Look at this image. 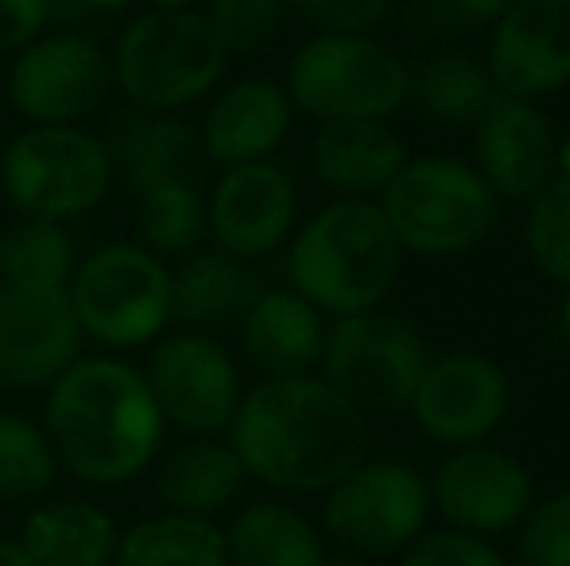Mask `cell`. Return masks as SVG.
I'll use <instances>...</instances> for the list:
<instances>
[{
    "instance_id": "7402d4cb",
    "label": "cell",
    "mask_w": 570,
    "mask_h": 566,
    "mask_svg": "<svg viewBox=\"0 0 570 566\" xmlns=\"http://www.w3.org/2000/svg\"><path fill=\"white\" fill-rule=\"evenodd\" d=\"M323 310H315L292 287L261 291L245 310V354L268 380L307 377L311 365L323 357Z\"/></svg>"
},
{
    "instance_id": "8992f818",
    "label": "cell",
    "mask_w": 570,
    "mask_h": 566,
    "mask_svg": "<svg viewBox=\"0 0 570 566\" xmlns=\"http://www.w3.org/2000/svg\"><path fill=\"white\" fill-rule=\"evenodd\" d=\"M117 171L106 140L78 125H31L0 156V190L23 218L70 221L109 195Z\"/></svg>"
},
{
    "instance_id": "d590c367",
    "label": "cell",
    "mask_w": 570,
    "mask_h": 566,
    "mask_svg": "<svg viewBox=\"0 0 570 566\" xmlns=\"http://www.w3.org/2000/svg\"><path fill=\"white\" fill-rule=\"evenodd\" d=\"M287 8L323 28V36H365L389 16L392 0H287Z\"/></svg>"
},
{
    "instance_id": "6da1fadb",
    "label": "cell",
    "mask_w": 570,
    "mask_h": 566,
    "mask_svg": "<svg viewBox=\"0 0 570 566\" xmlns=\"http://www.w3.org/2000/svg\"><path fill=\"white\" fill-rule=\"evenodd\" d=\"M229 446L245 474L284 493H326L365 461V411L323 377L264 380L240 396Z\"/></svg>"
},
{
    "instance_id": "30bf717a",
    "label": "cell",
    "mask_w": 570,
    "mask_h": 566,
    "mask_svg": "<svg viewBox=\"0 0 570 566\" xmlns=\"http://www.w3.org/2000/svg\"><path fill=\"white\" fill-rule=\"evenodd\" d=\"M431 485L400 461H361L334 489H326L323 524L345 552L361 559L404 552L423 532Z\"/></svg>"
},
{
    "instance_id": "3957f363",
    "label": "cell",
    "mask_w": 570,
    "mask_h": 566,
    "mask_svg": "<svg viewBox=\"0 0 570 566\" xmlns=\"http://www.w3.org/2000/svg\"><path fill=\"white\" fill-rule=\"evenodd\" d=\"M400 272V241L381 206L338 198L318 210L287 249V280L315 310L365 315L381 307Z\"/></svg>"
},
{
    "instance_id": "d6a6232c",
    "label": "cell",
    "mask_w": 570,
    "mask_h": 566,
    "mask_svg": "<svg viewBox=\"0 0 570 566\" xmlns=\"http://www.w3.org/2000/svg\"><path fill=\"white\" fill-rule=\"evenodd\" d=\"M287 0H210L206 23L226 47V54H253L276 39Z\"/></svg>"
},
{
    "instance_id": "ac0fdd59",
    "label": "cell",
    "mask_w": 570,
    "mask_h": 566,
    "mask_svg": "<svg viewBox=\"0 0 570 566\" xmlns=\"http://www.w3.org/2000/svg\"><path fill=\"white\" fill-rule=\"evenodd\" d=\"M478 167L501 198H532L556 179L559 140L551 121L520 98H497L478 121Z\"/></svg>"
},
{
    "instance_id": "44dd1931",
    "label": "cell",
    "mask_w": 570,
    "mask_h": 566,
    "mask_svg": "<svg viewBox=\"0 0 570 566\" xmlns=\"http://www.w3.org/2000/svg\"><path fill=\"white\" fill-rule=\"evenodd\" d=\"M404 163V140L384 121H326L311 140V171L342 198L381 195Z\"/></svg>"
},
{
    "instance_id": "4fadbf2b",
    "label": "cell",
    "mask_w": 570,
    "mask_h": 566,
    "mask_svg": "<svg viewBox=\"0 0 570 566\" xmlns=\"http://www.w3.org/2000/svg\"><path fill=\"white\" fill-rule=\"evenodd\" d=\"M82 326L67 287H0V380L51 385L78 361Z\"/></svg>"
},
{
    "instance_id": "e0dca14e",
    "label": "cell",
    "mask_w": 570,
    "mask_h": 566,
    "mask_svg": "<svg viewBox=\"0 0 570 566\" xmlns=\"http://www.w3.org/2000/svg\"><path fill=\"white\" fill-rule=\"evenodd\" d=\"M509 411V377L489 357L451 354L428 361L412 396L415 424L451 446H478Z\"/></svg>"
},
{
    "instance_id": "7c38bea8",
    "label": "cell",
    "mask_w": 570,
    "mask_h": 566,
    "mask_svg": "<svg viewBox=\"0 0 570 566\" xmlns=\"http://www.w3.org/2000/svg\"><path fill=\"white\" fill-rule=\"evenodd\" d=\"M144 377H148L164 424L183 427L195 438L222 435L237 416V365L218 341L198 330H183L159 341Z\"/></svg>"
},
{
    "instance_id": "ab89813d",
    "label": "cell",
    "mask_w": 570,
    "mask_h": 566,
    "mask_svg": "<svg viewBox=\"0 0 570 566\" xmlns=\"http://www.w3.org/2000/svg\"><path fill=\"white\" fill-rule=\"evenodd\" d=\"M323 566H365L361 563V555H353V552H342V555H326Z\"/></svg>"
},
{
    "instance_id": "836d02e7",
    "label": "cell",
    "mask_w": 570,
    "mask_h": 566,
    "mask_svg": "<svg viewBox=\"0 0 570 566\" xmlns=\"http://www.w3.org/2000/svg\"><path fill=\"white\" fill-rule=\"evenodd\" d=\"M520 563L524 566H570V493H556L528 508L520 528Z\"/></svg>"
},
{
    "instance_id": "7bdbcfd3",
    "label": "cell",
    "mask_w": 570,
    "mask_h": 566,
    "mask_svg": "<svg viewBox=\"0 0 570 566\" xmlns=\"http://www.w3.org/2000/svg\"><path fill=\"white\" fill-rule=\"evenodd\" d=\"M559 330H563V338L570 341V284H567V295H563V307H559Z\"/></svg>"
},
{
    "instance_id": "5b68a950",
    "label": "cell",
    "mask_w": 570,
    "mask_h": 566,
    "mask_svg": "<svg viewBox=\"0 0 570 566\" xmlns=\"http://www.w3.org/2000/svg\"><path fill=\"white\" fill-rule=\"evenodd\" d=\"M400 249L423 257H458L485 241L497 226V195L473 167L458 159H407L381 190Z\"/></svg>"
},
{
    "instance_id": "83f0119b",
    "label": "cell",
    "mask_w": 570,
    "mask_h": 566,
    "mask_svg": "<svg viewBox=\"0 0 570 566\" xmlns=\"http://www.w3.org/2000/svg\"><path fill=\"white\" fill-rule=\"evenodd\" d=\"M407 98H415V106L439 125H478L501 98V90L493 86L485 62L465 51H446L435 54L420 75H412Z\"/></svg>"
},
{
    "instance_id": "d4e9b609",
    "label": "cell",
    "mask_w": 570,
    "mask_h": 566,
    "mask_svg": "<svg viewBox=\"0 0 570 566\" xmlns=\"http://www.w3.org/2000/svg\"><path fill=\"white\" fill-rule=\"evenodd\" d=\"M20 544L39 566H109L117 559V528L86 500H55L28 516Z\"/></svg>"
},
{
    "instance_id": "603a6c76",
    "label": "cell",
    "mask_w": 570,
    "mask_h": 566,
    "mask_svg": "<svg viewBox=\"0 0 570 566\" xmlns=\"http://www.w3.org/2000/svg\"><path fill=\"white\" fill-rule=\"evenodd\" d=\"M261 295L245 260H233L222 249H198L171 272V322L190 330H210L245 315Z\"/></svg>"
},
{
    "instance_id": "f35d334b",
    "label": "cell",
    "mask_w": 570,
    "mask_h": 566,
    "mask_svg": "<svg viewBox=\"0 0 570 566\" xmlns=\"http://www.w3.org/2000/svg\"><path fill=\"white\" fill-rule=\"evenodd\" d=\"M0 566H39L20 539H0Z\"/></svg>"
},
{
    "instance_id": "8d00e7d4",
    "label": "cell",
    "mask_w": 570,
    "mask_h": 566,
    "mask_svg": "<svg viewBox=\"0 0 570 566\" xmlns=\"http://www.w3.org/2000/svg\"><path fill=\"white\" fill-rule=\"evenodd\" d=\"M47 31V0H0V54H20Z\"/></svg>"
},
{
    "instance_id": "ba28073f",
    "label": "cell",
    "mask_w": 570,
    "mask_h": 566,
    "mask_svg": "<svg viewBox=\"0 0 570 566\" xmlns=\"http://www.w3.org/2000/svg\"><path fill=\"white\" fill-rule=\"evenodd\" d=\"M82 338L109 349L148 346L171 322V272L144 245H106L75 268L67 284Z\"/></svg>"
},
{
    "instance_id": "2e32d148",
    "label": "cell",
    "mask_w": 570,
    "mask_h": 566,
    "mask_svg": "<svg viewBox=\"0 0 570 566\" xmlns=\"http://www.w3.org/2000/svg\"><path fill=\"white\" fill-rule=\"evenodd\" d=\"M532 474L512 454L493 446H462L439 466L431 500L454 532L497 536L517 528L532 508Z\"/></svg>"
},
{
    "instance_id": "7a4b0ae2",
    "label": "cell",
    "mask_w": 570,
    "mask_h": 566,
    "mask_svg": "<svg viewBox=\"0 0 570 566\" xmlns=\"http://www.w3.org/2000/svg\"><path fill=\"white\" fill-rule=\"evenodd\" d=\"M164 427L148 377L117 357H78L47 393L43 430L78 481L120 485L144 474Z\"/></svg>"
},
{
    "instance_id": "ee69618b",
    "label": "cell",
    "mask_w": 570,
    "mask_h": 566,
    "mask_svg": "<svg viewBox=\"0 0 570 566\" xmlns=\"http://www.w3.org/2000/svg\"><path fill=\"white\" fill-rule=\"evenodd\" d=\"M159 8H190V0H159Z\"/></svg>"
},
{
    "instance_id": "60d3db41",
    "label": "cell",
    "mask_w": 570,
    "mask_h": 566,
    "mask_svg": "<svg viewBox=\"0 0 570 566\" xmlns=\"http://www.w3.org/2000/svg\"><path fill=\"white\" fill-rule=\"evenodd\" d=\"M559 179L570 182V132H567V140L559 143Z\"/></svg>"
},
{
    "instance_id": "52a82bcc",
    "label": "cell",
    "mask_w": 570,
    "mask_h": 566,
    "mask_svg": "<svg viewBox=\"0 0 570 566\" xmlns=\"http://www.w3.org/2000/svg\"><path fill=\"white\" fill-rule=\"evenodd\" d=\"M412 93V70L368 36H315L287 67V98L318 121H384Z\"/></svg>"
},
{
    "instance_id": "4316f807",
    "label": "cell",
    "mask_w": 570,
    "mask_h": 566,
    "mask_svg": "<svg viewBox=\"0 0 570 566\" xmlns=\"http://www.w3.org/2000/svg\"><path fill=\"white\" fill-rule=\"evenodd\" d=\"M117 566H229L226 532L198 516H151L120 536Z\"/></svg>"
},
{
    "instance_id": "5bb4252c",
    "label": "cell",
    "mask_w": 570,
    "mask_h": 566,
    "mask_svg": "<svg viewBox=\"0 0 570 566\" xmlns=\"http://www.w3.org/2000/svg\"><path fill=\"white\" fill-rule=\"evenodd\" d=\"M299 214V195L272 159L229 167L206 202V229L233 260H261L287 245Z\"/></svg>"
},
{
    "instance_id": "b9f144b4",
    "label": "cell",
    "mask_w": 570,
    "mask_h": 566,
    "mask_svg": "<svg viewBox=\"0 0 570 566\" xmlns=\"http://www.w3.org/2000/svg\"><path fill=\"white\" fill-rule=\"evenodd\" d=\"M86 4L94 8V12H101V16H114L117 8H125L128 0H86Z\"/></svg>"
},
{
    "instance_id": "1f68e13d",
    "label": "cell",
    "mask_w": 570,
    "mask_h": 566,
    "mask_svg": "<svg viewBox=\"0 0 570 566\" xmlns=\"http://www.w3.org/2000/svg\"><path fill=\"white\" fill-rule=\"evenodd\" d=\"M524 241L543 276H551L556 284H570V182L567 179H551L540 195H532Z\"/></svg>"
},
{
    "instance_id": "f546056e",
    "label": "cell",
    "mask_w": 570,
    "mask_h": 566,
    "mask_svg": "<svg viewBox=\"0 0 570 566\" xmlns=\"http://www.w3.org/2000/svg\"><path fill=\"white\" fill-rule=\"evenodd\" d=\"M136 234L156 257H179L206 234V202L198 182H164L136 195Z\"/></svg>"
},
{
    "instance_id": "4dcf8cb0",
    "label": "cell",
    "mask_w": 570,
    "mask_h": 566,
    "mask_svg": "<svg viewBox=\"0 0 570 566\" xmlns=\"http://www.w3.org/2000/svg\"><path fill=\"white\" fill-rule=\"evenodd\" d=\"M59 458L47 430L28 416L0 408V497L28 500L51 489Z\"/></svg>"
},
{
    "instance_id": "277c9868",
    "label": "cell",
    "mask_w": 570,
    "mask_h": 566,
    "mask_svg": "<svg viewBox=\"0 0 570 566\" xmlns=\"http://www.w3.org/2000/svg\"><path fill=\"white\" fill-rule=\"evenodd\" d=\"M226 47L195 8H156L128 23L109 51L114 86L140 113H179L226 75Z\"/></svg>"
},
{
    "instance_id": "9a60e30c",
    "label": "cell",
    "mask_w": 570,
    "mask_h": 566,
    "mask_svg": "<svg viewBox=\"0 0 570 566\" xmlns=\"http://www.w3.org/2000/svg\"><path fill=\"white\" fill-rule=\"evenodd\" d=\"M504 98L532 101L570 82V0H517L493 23L485 59Z\"/></svg>"
},
{
    "instance_id": "484cf974",
    "label": "cell",
    "mask_w": 570,
    "mask_h": 566,
    "mask_svg": "<svg viewBox=\"0 0 570 566\" xmlns=\"http://www.w3.org/2000/svg\"><path fill=\"white\" fill-rule=\"evenodd\" d=\"M226 559L229 566H323L326 547L303 513L279 500H261L229 524Z\"/></svg>"
},
{
    "instance_id": "cb8c5ba5",
    "label": "cell",
    "mask_w": 570,
    "mask_h": 566,
    "mask_svg": "<svg viewBox=\"0 0 570 566\" xmlns=\"http://www.w3.org/2000/svg\"><path fill=\"white\" fill-rule=\"evenodd\" d=\"M245 466L233 454L229 443L218 438H195V443L179 446L171 458L159 469V500L179 516H198L210 520L214 513H222L233 505V497L245 485Z\"/></svg>"
},
{
    "instance_id": "74e56055",
    "label": "cell",
    "mask_w": 570,
    "mask_h": 566,
    "mask_svg": "<svg viewBox=\"0 0 570 566\" xmlns=\"http://www.w3.org/2000/svg\"><path fill=\"white\" fill-rule=\"evenodd\" d=\"M470 23H497L517 0H451Z\"/></svg>"
},
{
    "instance_id": "d6986e66",
    "label": "cell",
    "mask_w": 570,
    "mask_h": 566,
    "mask_svg": "<svg viewBox=\"0 0 570 566\" xmlns=\"http://www.w3.org/2000/svg\"><path fill=\"white\" fill-rule=\"evenodd\" d=\"M292 109L287 90L268 78H245L222 90L198 129L206 159L222 167L268 159L292 129Z\"/></svg>"
},
{
    "instance_id": "9c48e42d",
    "label": "cell",
    "mask_w": 570,
    "mask_h": 566,
    "mask_svg": "<svg viewBox=\"0 0 570 566\" xmlns=\"http://www.w3.org/2000/svg\"><path fill=\"white\" fill-rule=\"evenodd\" d=\"M323 380L357 411H404L428 369V346L404 318L345 315L323 341Z\"/></svg>"
},
{
    "instance_id": "e575fe53",
    "label": "cell",
    "mask_w": 570,
    "mask_h": 566,
    "mask_svg": "<svg viewBox=\"0 0 570 566\" xmlns=\"http://www.w3.org/2000/svg\"><path fill=\"white\" fill-rule=\"evenodd\" d=\"M400 566H504L501 552L470 532H431L404 547Z\"/></svg>"
},
{
    "instance_id": "ffe728a7",
    "label": "cell",
    "mask_w": 570,
    "mask_h": 566,
    "mask_svg": "<svg viewBox=\"0 0 570 566\" xmlns=\"http://www.w3.org/2000/svg\"><path fill=\"white\" fill-rule=\"evenodd\" d=\"M114 171L125 175L132 195L164 182H198L203 175V140L175 113H132L117 117L114 137L106 140Z\"/></svg>"
},
{
    "instance_id": "8fae6325",
    "label": "cell",
    "mask_w": 570,
    "mask_h": 566,
    "mask_svg": "<svg viewBox=\"0 0 570 566\" xmlns=\"http://www.w3.org/2000/svg\"><path fill=\"white\" fill-rule=\"evenodd\" d=\"M114 90L109 51L90 36L51 31L8 67V101L36 125H78Z\"/></svg>"
},
{
    "instance_id": "f1b7e54d",
    "label": "cell",
    "mask_w": 570,
    "mask_h": 566,
    "mask_svg": "<svg viewBox=\"0 0 570 566\" xmlns=\"http://www.w3.org/2000/svg\"><path fill=\"white\" fill-rule=\"evenodd\" d=\"M78 268L75 241L62 221L23 218L0 234V284L4 287H67Z\"/></svg>"
}]
</instances>
